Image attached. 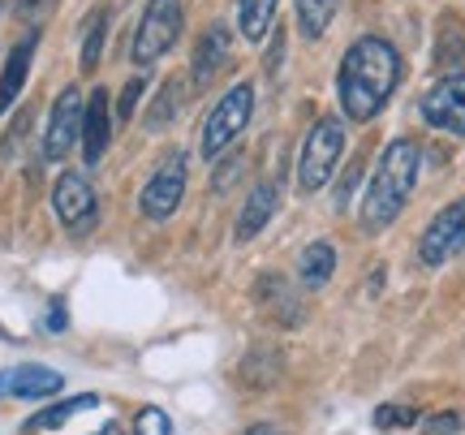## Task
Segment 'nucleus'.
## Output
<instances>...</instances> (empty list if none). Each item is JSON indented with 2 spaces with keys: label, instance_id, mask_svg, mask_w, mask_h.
I'll use <instances>...</instances> for the list:
<instances>
[{
  "label": "nucleus",
  "instance_id": "1",
  "mask_svg": "<svg viewBox=\"0 0 465 435\" xmlns=\"http://www.w3.org/2000/svg\"><path fill=\"white\" fill-rule=\"evenodd\" d=\"M401 83V56L397 48L380 39V35H366L353 48L345 52L341 61V74H336V91H341V108H345L349 121H371L380 113L388 95L397 91Z\"/></svg>",
  "mask_w": 465,
  "mask_h": 435
},
{
  "label": "nucleus",
  "instance_id": "2",
  "mask_svg": "<svg viewBox=\"0 0 465 435\" xmlns=\"http://www.w3.org/2000/svg\"><path fill=\"white\" fill-rule=\"evenodd\" d=\"M418 164H422V151H418V143H410V138H397V143L383 147L380 168H375V177H371L366 199H362V224L371 233L388 229V224L401 216V207L414 194Z\"/></svg>",
  "mask_w": 465,
  "mask_h": 435
},
{
  "label": "nucleus",
  "instance_id": "3",
  "mask_svg": "<svg viewBox=\"0 0 465 435\" xmlns=\"http://www.w3.org/2000/svg\"><path fill=\"white\" fill-rule=\"evenodd\" d=\"M345 151V125L336 117H319L315 130L302 143V160H298V185L306 194H315L328 185V177L336 173V160Z\"/></svg>",
  "mask_w": 465,
  "mask_h": 435
},
{
  "label": "nucleus",
  "instance_id": "4",
  "mask_svg": "<svg viewBox=\"0 0 465 435\" xmlns=\"http://www.w3.org/2000/svg\"><path fill=\"white\" fill-rule=\"evenodd\" d=\"M250 113H254V86L237 83L224 100H216V108H212L207 121H203V138H199L203 155H207V160H216L224 147H232V138L250 125Z\"/></svg>",
  "mask_w": 465,
  "mask_h": 435
},
{
  "label": "nucleus",
  "instance_id": "5",
  "mask_svg": "<svg viewBox=\"0 0 465 435\" xmlns=\"http://www.w3.org/2000/svg\"><path fill=\"white\" fill-rule=\"evenodd\" d=\"M182 35V0H147L143 9V22L134 31V61L138 65H151L160 61Z\"/></svg>",
  "mask_w": 465,
  "mask_h": 435
},
{
  "label": "nucleus",
  "instance_id": "6",
  "mask_svg": "<svg viewBox=\"0 0 465 435\" xmlns=\"http://www.w3.org/2000/svg\"><path fill=\"white\" fill-rule=\"evenodd\" d=\"M185 194V151H168L164 164L151 173V182L138 194V212L147 220H168Z\"/></svg>",
  "mask_w": 465,
  "mask_h": 435
},
{
  "label": "nucleus",
  "instance_id": "7",
  "mask_svg": "<svg viewBox=\"0 0 465 435\" xmlns=\"http://www.w3.org/2000/svg\"><path fill=\"white\" fill-rule=\"evenodd\" d=\"M52 212H56V220H61L74 237H83L95 229L100 207H95V190L86 185L83 173H61V182L52 190Z\"/></svg>",
  "mask_w": 465,
  "mask_h": 435
},
{
  "label": "nucleus",
  "instance_id": "8",
  "mask_svg": "<svg viewBox=\"0 0 465 435\" xmlns=\"http://www.w3.org/2000/svg\"><path fill=\"white\" fill-rule=\"evenodd\" d=\"M457 254H465V199L444 207V212L427 224L422 242H418V259H422L427 268H440V263H449Z\"/></svg>",
  "mask_w": 465,
  "mask_h": 435
},
{
  "label": "nucleus",
  "instance_id": "9",
  "mask_svg": "<svg viewBox=\"0 0 465 435\" xmlns=\"http://www.w3.org/2000/svg\"><path fill=\"white\" fill-rule=\"evenodd\" d=\"M83 117H86L83 91H78V86H65L48 113V134H44V155H48V160H65L69 147L83 138Z\"/></svg>",
  "mask_w": 465,
  "mask_h": 435
},
{
  "label": "nucleus",
  "instance_id": "10",
  "mask_svg": "<svg viewBox=\"0 0 465 435\" xmlns=\"http://www.w3.org/2000/svg\"><path fill=\"white\" fill-rule=\"evenodd\" d=\"M422 117L427 125L444 134H465V74H449L422 95Z\"/></svg>",
  "mask_w": 465,
  "mask_h": 435
},
{
  "label": "nucleus",
  "instance_id": "11",
  "mask_svg": "<svg viewBox=\"0 0 465 435\" xmlns=\"http://www.w3.org/2000/svg\"><path fill=\"white\" fill-rule=\"evenodd\" d=\"M61 380L52 367H39V362H26V367L0 371V397H22V401H39V397H56L61 392Z\"/></svg>",
  "mask_w": 465,
  "mask_h": 435
},
{
  "label": "nucleus",
  "instance_id": "12",
  "mask_svg": "<svg viewBox=\"0 0 465 435\" xmlns=\"http://www.w3.org/2000/svg\"><path fill=\"white\" fill-rule=\"evenodd\" d=\"M229 65V26H207L199 39V48H194V56H190V83L199 86H212V78H216L220 69Z\"/></svg>",
  "mask_w": 465,
  "mask_h": 435
},
{
  "label": "nucleus",
  "instance_id": "13",
  "mask_svg": "<svg viewBox=\"0 0 465 435\" xmlns=\"http://www.w3.org/2000/svg\"><path fill=\"white\" fill-rule=\"evenodd\" d=\"M108 125H113L108 91L95 86V95L86 100V117H83V155H86V164H100L104 160V151H108Z\"/></svg>",
  "mask_w": 465,
  "mask_h": 435
},
{
  "label": "nucleus",
  "instance_id": "14",
  "mask_svg": "<svg viewBox=\"0 0 465 435\" xmlns=\"http://www.w3.org/2000/svg\"><path fill=\"white\" fill-rule=\"evenodd\" d=\"M35 44H39V35H26L22 44H14L9 52V61H5V78H0V117L14 108V100L22 95V86H26V74H31V56H35Z\"/></svg>",
  "mask_w": 465,
  "mask_h": 435
},
{
  "label": "nucleus",
  "instance_id": "15",
  "mask_svg": "<svg viewBox=\"0 0 465 435\" xmlns=\"http://www.w3.org/2000/svg\"><path fill=\"white\" fill-rule=\"evenodd\" d=\"M91 410H100V397H91V392H83V397H69V401L52 405V410H39L31 422H26V431L31 435H44V431H61L65 422L83 419V414H91Z\"/></svg>",
  "mask_w": 465,
  "mask_h": 435
},
{
  "label": "nucleus",
  "instance_id": "16",
  "mask_svg": "<svg viewBox=\"0 0 465 435\" xmlns=\"http://www.w3.org/2000/svg\"><path fill=\"white\" fill-rule=\"evenodd\" d=\"M272 212H276V185L272 182H259L254 190H250L246 207H242V216H237V242H250V237L263 229L267 220H272Z\"/></svg>",
  "mask_w": 465,
  "mask_h": 435
},
{
  "label": "nucleus",
  "instance_id": "17",
  "mask_svg": "<svg viewBox=\"0 0 465 435\" xmlns=\"http://www.w3.org/2000/svg\"><path fill=\"white\" fill-rule=\"evenodd\" d=\"M332 272H336V251L328 246V242H311V246L302 251L298 276H302V285L306 289H323Z\"/></svg>",
  "mask_w": 465,
  "mask_h": 435
},
{
  "label": "nucleus",
  "instance_id": "18",
  "mask_svg": "<svg viewBox=\"0 0 465 435\" xmlns=\"http://www.w3.org/2000/svg\"><path fill=\"white\" fill-rule=\"evenodd\" d=\"M272 17H276V0H242L237 5V31L259 44L272 31Z\"/></svg>",
  "mask_w": 465,
  "mask_h": 435
},
{
  "label": "nucleus",
  "instance_id": "19",
  "mask_svg": "<svg viewBox=\"0 0 465 435\" xmlns=\"http://www.w3.org/2000/svg\"><path fill=\"white\" fill-rule=\"evenodd\" d=\"M336 5L341 0H298V26L306 39H319L328 31V22L336 17Z\"/></svg>",
  "mask_w": 465,
  "mask_h": 435
},
{
  "label": "nucleus",
  "instance_id": "20",
  "mask_svg": "<svg viewBox=\"0 0 465 435\" xmlns=\"http://www.w3.org/2000/svg\"><path fill=\"white\" fill-rule=\"evenodd\" d=\"M104 31H108V9H100V14L86 22V39H83V69L91 74V69L100 65V52H104Z\"/></svg>",
  "mask_w": 465,
  "mask_h": 435
},
{
  "label": "nucleus",
  "instance_id": "21",
  "mask_svg": "<svg viewBox=\"0 0 465 435\" xmlns=\"http://www.w3.org/2000/svg\"><path fill=\"white\" fill-rule=\"evenodd\" d=\"M418 422H422V414L410 410V405H380L375 410V427L380 431H405V427H418Z\"/></svg>",
  "mask_w": 465,
  "mask_h": 435
},
{
  "label": "nucleus",
  "instance_id": "22",
  "mask_svg": "<svg viewBox=\"0 0 465 435\" xmlns=\"http://www.w3.org/2000/svg\"><path fill=\"white\" fill-rule=\"evenodd\" d=\"M134 435H173V422H168L164 410L147 405V410H138V419H134Z\"/></svg>",
  "mask_w": 465,
  "mask_h": 435
},
{
  "label": "nucleus",
  "instance_id": "23",
  "mask_svg": "<svg viewBox=\"0 0 465 435\" xmlns=\"http://www.w3.org/2000/svg\"><path fill=\"white\" fill-rule=\"evenodd\" d=\"M422 427V435H452L465 427V414H457V410H449V414H431V419L418 422Z\"/></svg>",
  "mask_w": 465,
  "mask_h": 435
},
{
  "label": "nucleus",
  "instance_id": "24",
  "mask_svg": "<svg viewBox=\"0 0 465 435\" xmlns=\"http://www.w3.org/2000/svg\"><path fill=\"white\" fill-rule=\"evenodd\" d=\"M138 95H143V78H130V83H125V91H121V117H130V113H134Z\"/></svg>",
  "mask_w": 465,
  "mask_h": 435
},
{
  "label": "nucleus",
  "instance_id": "25",
  "mask_svg": "<svg viewBox=\"0 0 465 435\" xmlns=\"http://www.w3.org/2000/svg\"><path fill=\"white\" fill-rule=\"evenodd\" d=\"M48 5H52V0H17V14H22V17H39Z\"/></svg>",
  "mask_w": 465,
  "mask_h": 435
},
{
  "label": "nucleus",
  "instance_id": "26",
  "mask_svg": "<svg viewBox=\"0 0 465 435\" xmlns=\"http://www.w3.org/2000/svg\"><path fill=\"white\" fill-rule=\"evenodd\" d=\"M48 328H65V311H52V315H48Z\"/></svg>",
  "mask_w": 465,
  "mask_h": 435
}]
</instances>
